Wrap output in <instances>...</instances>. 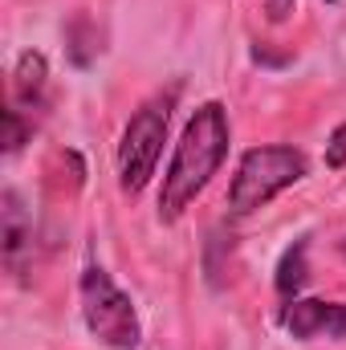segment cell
<instances>
[{
	"instance_id": "6da1fadb",
	"label": "cell",
	"mask_w": 346,
	"mask_h": 350,
	"mask_svg": "<svg viewBox=\"0 0 346 350\" xmlns=\"http://www.w3.org/2000/svg\"><path fill=\"white\" fill-rule=\"evenodd\" d=\"M228 143H232V126H228V110L224 102H200L191 110V118L183 122V135L172 151V163L163 172L159 187V220L175 224L196 196H204V187L216 179V172L228 159Z\"/></svg>"
},
{
	"instance_id": "7a4b0ae2",
	"label": "cell",
	"mask_w": 346,
	"mask_h": 350,
	"mask_svg": "<svg viewBox=\"0 0 346 350\" xmlns=\"http://www.w3.org/2000/svg\"><path fill=\"white\" fill-rule=\"evenodd\" d=\"M306 175H310V159L302 147H289V143L249 147L232 172V183H228V212L253 216L261 208H269L281 191L302 183Z\"/></svg>"
},
{
	"instance_id": "3957f363",
	"label": "cell",
	"mask_w": 346,
	"mask_h": 350,
	"mask_svg": "<svg viewBox=\"0 0 346 350\" xmlns=\"http://www.w3.org/2000/svg\"><path fill=\"white\" fill-rule=\"evenodd\" d=\"M175 98H179V86L151 94L147 102H139V110L122 126L118 159L114 163H118V187L127 196H139L151 183L155 167H159V155H163V143H168V126H172Z\"/></svg>"
},
{
	"instance_id": "277c9868",
	"label": "cell",
	"mask_w": 346,
	"mask_h": 350,
	"mask_svg": "<svg viewBox=\"0 0 346 350\" xmlns=\"http://www.w3.org/2000/svg\"><path fill=\"white\" fill-rule=\"evenodd\" d=\"M78 301H82V322L106 350H139L143 342V322L131 301V293L102 269L86 265L78 277Z\"/></svg>"
},
{
	"instance_id": "5b68a950",
	"label": "cell",
	"mask_w": 346,
	"mask_h": 350,
	"mask_svg": "<svg viewBox=\"0 0 346 350\" xmlns=\"http://www.w3.org/2000/svg\"><path fill=\"white\" fill-rule=\"evenodd\" d=\"M281 326L297 342L330 338L346 342V301H326V297H293L281 310Z\"/></svg>"
},
{
	"instance_id": "8992f818",
	"label": "cell",
	"mask_w": 346,
	"mask_h": 350,
	"mask_svg": "<svg viewBox=\"0 0 346 350\" xmlns=\"http://www.w3.org/2000/svg\"><path fill=\"white\" fill-rule=\"evenodd\" d=\"M0 261L16 281L33 273V216L16 187H4L0 196Z\"/></svg>"
},
{
	"instance_id": "52a82bcc",
	"label": "cell",
	"mask_w": 346,
	"mask_h": 350,
	"mask_svg": "<svg viewBox=\"0 0 346 350\" xmlns=\"http://www.w3.org/2000/svg\"><path fill=\"white\" fill-rule=\"evenodd\" d=\"M8 106H16L41 122V114L49 110V62H45V53H37V49L16 53L12 74H8Z\"/></svg>"
},
{
	"instance_id": "ba28073f",
	"label": "cell",
	"mask_w": 346,
	"mask_h": 350,
	"mask_svg": "<svg viewBox=\"0 0 346 350\" xmlns=\"http://www.w3.org/2000/svg\"><path fill=\"white\" fill-rule=\"evenodd\" d=\"M306 277H310V245H306V241H293V245L281 253L277 273H273V289H277V297H281V301L302 297Z\"/></svg>"
},
{
	"instance_id": "9c48e42d",
	"label": "cell",
	"mask_w": 346,
	"mask_h": 350,
	"mask_svg": "<svg viewBox=\"0 0 346 350\" xmlns=\"http://www.w3.org/2000/svg\"><path fill=\"white\" fill-rule=\"evenodd\" d=\"M98 37H94V29H90V21L78 12L70 25H66V45H70V57H74V66L78 70H86L90 62L98 57V45H94Z\"/></svg>"
},
{
	"instance_id": "30bf717a",
	"label": "cell",
	"mask_w": 346,
	"mask_h": 350,
	"mask_svg": "<svg viewBox=\"0 0 346 350\" xmlns=\"http://www.w3.org/2000/svg\"><path fill=\"white\" fill-rule=\"evenodd\" d=\"M33 131H37V118H29L25 110L8 106L4 110V155H21V147L33 139Z\"/></svg>"
},
{
	"instance_id": "8fae6325",
	"label": "cell",
	"mask_w": 346,
	"mask_h": 350,
	"mask_svg": "<svg viewBox=\"0 0 346 350\" xmlns=\"http://www.w3.org/2000/svg\"><path fill=\"white\" fill-rule=\"evenodd\" d=\"M326 167L330 172H343L346 167V122H338L326 139Z\"/></svg>"
},
{
	"instance_id": "7c38bea8",
	"label": "cell",
	"mask_w": 346,
	"mask_h": 350,
	"mask_svg": "<svg viewBox=\"0 0 346 350\" xmlns=\"http://www.w3.org/2000/svg\"><path fill=\"white\" fill-rule=\"evenodd\" d=\"M265 12H269V21H273V25H281V21L293 12V0H265Z\"/></svg>"
},
{
	"instance_id": "4fadbf2b",
	"label": "cell",
	"mask_w": 346,
	"mask_h": 350,
	"mask_svg": "<svg viewBox=\"0 0 346 350\" xmlns=\"http://www.w3.org/2000/svg\"><path fill=\"white\" fill-rule=\"evenodd\" d=\"M338 257H343V261H346V237H343V241H338Z\"/></svg>"
},
{
	"instance_id": "5bb4252c",
	"label": "cell",
	"mask_w": 346,
	"mask_h": 350,
	"mask_svg": "<svg viewBox=\"0 0 346 350\" xmlns=\"http://www.w3.org/2000/svg\"><path fill=\"white\" fill-rule=\"evenodd\" d=\"M326 4H338V0H326Z\"/></svg>"
}]
</instances>
